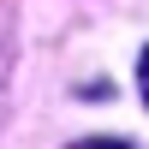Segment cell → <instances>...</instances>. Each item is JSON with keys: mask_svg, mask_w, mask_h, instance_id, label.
<instances>
[{"mask_svg": "<svg viewBox=\"0 0 149 149\" xmlns=\"http://www.w3.org/2000/svg\"><path fill=\"white\" fill-rule=\"evenodd\" d=\"M72 149H131L125 137H84V143H72Z\"/></svg>", "mask_w": 149, "mask_h": 149, "instance_id": "cell-1", "label": "cell"}, {"mask_svg": "<svg viewBox=\"0 0 149 149\" xmlns=\"http://www.w3.org/2000/svg\"><path fill=\"white\" fill-rule=\"evenodd\" d=\"M137 90H143V102H149V48H143V60H137Z\"/></svg>", "mask_w": 149, "mask_h": 149, "instance_id": "cell-2", "label": "cell"}]
</instances>
